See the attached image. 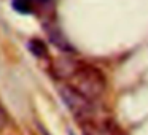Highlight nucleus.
<instances>
[{
	"label": "nucleus",
	"mask_w": 148,
	"mask_h": 135,
	"mask_svg": "<svg viewBox=\"0 0 148 135\" xmlns=\"http://www.w3.org/2000/svg\"><path fill=\"white\" fill-rule=\"evenodd\" d=\"M56 75L62 80H67V86L81 94L83 97L96 102L105 92V78L97 68L83 62L61 61L56 65Z\"/></svg>",
	"instance_id": "obj_1"
},
{
	"label": "nucleus",
	"mask_w": 148,
	"mask_h": 135,
	"mask_svg": "<svg viewBox=\"0 0 148 135\" xmlns=\"http://www.w3.org/2000/svg\"><path fill=\"white\" fill-rule=\"evenodd\" d=\"M61 95L65 105L69 106V110L72 111V115L80 121V124H88V122L96 121L92 100L83 97L81 94H78L77 91H73L69 86H64L61 89Z\"/></svg>",
	"instance_id": "obj_2"
},
{
	"label": "nucleus",
	"mask_w": 148,
	"mask_h": 135,
	"mask_svg": "<svg viewBox=\"0 0 148 135\" xmlns=\"http://www.w3.org/2000/svg\"><path fill=\"white\" fill-rule=\"evenodd\" d=\"M83 129L86 135H126L118 125H115L110 121H92L83 124Z\"/></svg>",
	"instance_id": "obj_3"
},
{
	"label": "nucleus",
	"mask_w": 148,
	"mask_h": 135,
	"mask_svg": "<svg viewBox=\"0 0 148 135\" xmlns=\"http://www.w3.org/2000/svg\"><path fill=\"white\" fill-rule=\"evenodd\" d=\"M51 0H13V8L23 14H32L45 8Z\"/></svg>",
	"instance_id": "obj_4"
},
{
	"label": "nucleus",
	"mask_w": 148,
	"mask_h": 135,
	"mask_svg": "<svg viewBox=\"0 0 148 135\" xmlns=\"http://www.w3.org/2000/svg\"><path fill=\"white\" fill-rule=\"evenodd\" d=\"M29 48L32 49V52L37 56H46V48L40 40H32V42L29 43Z\"/></svg>",
	"instance_id": "obj_5"
}]
</instances>
